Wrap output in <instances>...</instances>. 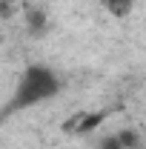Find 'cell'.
I'll return each instance as SVG.
<instances>
[{
    "instance_id": "obj_6",
    "label": "cell",
    "mask_w": 146,
    "mask_h": 149,
    "mask_svg": "<svg viewBox=\"0 0 146 149\" xmlns=\"http://www.w3.org/2000/svg\"><path fill=\"white\" fill-rule=\"evenodd\" d=\"M20 9V0H0V20H9V17H15Z\"/></svg>"
},
{
    "instance_id": "obj_1",
    "label": "cell",
    "mask_w": 146,
    "mask_h": 149,
    "mask_svg": "<svg viewBox=\"0 0 146 149\" xmlns=\"http://www.w3.org/2000/svg\"><path fill=\"white\" fill-rule=\"evenodd\" d=\"M57 92H60V77H57V72L49 69V66L35 63V66H29L26 72L20 74L17 86L12 92V100L3 109V118L6 115H15V112H23V109H32L37 103L55 97Z\"/></svg>"
},
{
    "instance_id": "obj_7",
    "label": "cell",
    "mask_w": 146,
    "mask_h": 149,
    "mask_svg": "<svg viewBox=\"0 0 146 149\" xmlns=\"http://www.w3.org/2000/svg\"><path fill=\"white\" fill-rule=\"evenodd\" d=\"M97 149H123V146H120V141H117L115 135H109V138L100 141V146H97Z\"/></svg>"
},
{
    "instance_id": "obj_4",
    "label": "cell",
    "mask_w": 146,
    "mask_h": 149,
    "mask_svg": "<svg viewBox=\"0 0 146 149\" xmlns=\"http://www.w3.org/2000/svg\"><path fill=\"white\" fill-rule=\"evenodd\" d=\"M100 6H103V12H109L112 17L126 20L132 15V9H135V0H100Z\"/></svg>"
},
{
    "instance_id": "obj_5",
    "label": "cell",
    "mask_w": 146,
    "mask_h": 149,
    "mask_svg": "<svg viewBox=\"0 0 146 149\" xmlns=\"http://www.w3.org/2000/svg\"><path fill=\"white\" fill-rule=\"evenodd\" d=\"M115 138L120 141L123 149H138V146H140V132H138V129H120Z\"/></svg>"
},
{
    "instance_id": "obj_8",
    "label": "cell",
    "mask_w": 146,
    "mask_h": 149,
    "mask_svg": "<svg viewBox=\"0 0 146 149\" xmlns=\"http://www.w3.org/2000/svg\"><path fill=\"white\" fill-rule=\"evenodd\" d=\"M138 149H143V146H138Z\"/></svg>"
},
{
    "instance_id": "obj_3",
    "label": "cell",
    "mask_w": 146,
    "mask_h": 149,
    "mask_svg": "<svg viewBox=\"0 0 146 149\" xmlns=\"http://www.w3.org/2000/svg\"><path fill=\"white\" fill-rule=\"evenodd\" d=\"M20 12H23V17H26V29H29V35H32V37H40V35L49 32V15H46L43 6H37V3H26Z\"/></svg>"
},
{
    "instance_id": "obj_2",
    "label": "cell",
    "mask_w": 146,
    "mask_h": 149,
    "mask_svg": "<svg viewBox=\"0 0 146 149\" xmlns=\"http://www.w3.org/2000/svg\"><path fill=\"white\" fill-rule=\"evenodd\" d=\"M103 118H106V112H77L69 120H63V132H69V135H86L95 126H100Z\"/></svg>"
}]
</instances>
